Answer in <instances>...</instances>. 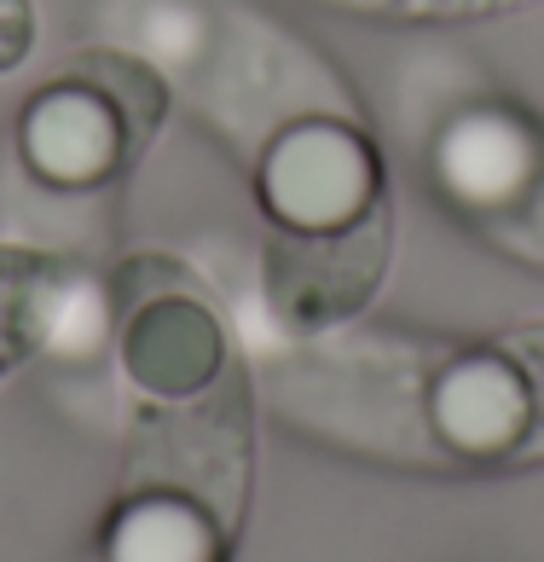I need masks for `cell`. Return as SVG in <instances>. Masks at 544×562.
Segmentation results:
<instances>
[{"mask_svg":"<svg viewBox=\"0 0 544 562\" xmlns=\"http://www.w3.org/2000/svg\"><path fill=\"white\" fill-rule=\"evenodd\" d=\"M521 366V378H528V401H533V435H528V452H521V464H539L544 458V319L539 325H521L510 330L505 342H498Z\"/></svg>","mask_w":544,"mask_h":562,"instance_id":"cell-8","label":"cell"},{"mask_svg":"<svg viewBox=\"0 0 544 562\" xmlns=\"http://www.w3.org/2000/svg\"><path fill=\"white\" fill-rule=\"evenodd\" d=\"M35 41V18H30V0H0V70L24 65Z\"/></svg>","mask_w":544,"mask_h":562,"instance_id":"cell-10","label":"cell"},{"mask_svg":"<svg viewBox=\"0 0 544 562\" xmlns=\"http://www.w3.org/2000/svg\"><path fill=\"white\" fill-rule=\"evenodd\" d=\"M544 169V139L510 105H469L434 139V180L469 210L521 198Z\"/></svg>","mask_w":544,"mask_h":562,"instance_id":"cell-6","label":"cell"},{"mask_svg":"<svg viewBox=\"0 0 544 562\" xmlns=\"http://www.w3.org/2000/svg\"><path fill=\"white\" fill-rule=\"evenodd\" d=\"M388 261V215L371 210L342 233H279L267 244V290L272 307L296 325L319 330L371 302Z\"/></svg>","mask_w":544,"mask_h":562,"instance_id":"cell-3","label":"cell"},{"mask_svg":"<svg viewBox=\"0 0 544 562\" xmlns=\"http://www.w3.org/2000/svg\"><path fill=\"white\" fill-rule=\"evenodd\" d=\"M122 371L157 401H192L226 371V330L192 290H157L122 319Z\"/></svg>","mask_w":544,"mask_h":562,"instance_id":"cell-5","label":"cell"},{"mask_svg":"<svg viewBox=\"0 0 544 562\" xmlns=\"http://www.w3.org/2000/svg\"><path fill=\"white\" fill-rule=\"evenodd\" d=\"M104 562H226L215 516L180 493L128 498L104 528Z\"/></svg>","mask_w":544,"mask_h":562,"instance_id":"cell-7","label":"cell"},{"mask_svg":"<svg viewBox=\"0 0 544 562\" xmlns=\"http://www.w3.org/2000/svg\"><path fill=\"white\" fill-rule=\"evenodd\" d=\"M429 424L457 458H475V464L515 458L521 464L533 435V401L521 366L498 342L452 360L429 389Z\"/></svg>","mask_w":544,"mask_h":562,"instance_id":"cell-4","label":"cell"},{"mask_svg":"<svg viewBox=\"0 0 544 562\" xmlns=\"http://www.w3.org/2000/svg\"><path fill=\"white\" fill-rule=\"evenodd\" d=\"M261 203L279 233H342L383 210V162L348 122L307 116L267 145Z\"/></svg>","mask_w":544,"mask_h":562,"instance_id":"cell-2","label":"cell"},{"mask_svg":"<svg viewBox=\"0 0 544 562\" xmlns=\"http://www.w3.org/2000/svg\"><path fill=\"white\" fill-rule=\"evenodd\" d=\"M162 122V81L134 53H81L70 76L30 99L18 122L24 162L58 192H93L145 151Z\"/></svg>","mask_w":544,"mask_h":562,"instance_id":"cell-1","label":"cell"},{"mask_svg":"<svg viewBox=\"0 0 544 562\" xmlns=\"http://www.w3.org/2000/svg\"><path fill=\"white\" fill-rule=\"evenodd\" d=\"M197 12L192 7H157L151 18H145V47L151 53H174V58H192L197 53Z\"/></svg>","mask_w":544,"mask_h":562,"instance_id":"cell-9","label":"cell"}]
</instances>
